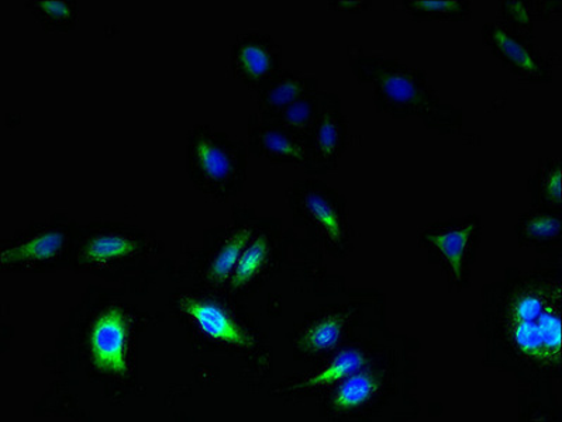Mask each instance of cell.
Listing matches in <instances>:
<instances>
[{
    "label": "cell",
    "instance_id": "1",
    "mask_svg": "<svg viewBox=\"0 0 562 422\" xmlns=\"http://www.w3.org/2000/svg\"><path fill=\"white\" fill-rule=\"evenodd\" d=\"M491 306L517 355L530 364L555 367L562 351L560 271L516 272L491 287Z\"/></svg>",
    "mask_w": 562,
    "mask_h": 422
},
{
    "label": "cell",
    "instance_id": "2",
    "mask_svg": "<svg viewBox=\"0 0 562 422\" xmlns=\"http://www.w3.org/2000/svg\"><path fill=\"white\" fill-rule=\"evenodd\" d=\"M350 68L358 81L374 88L375 103L392 116H420L431 127H456L459 112L442 104L420 69L360 47L348 48Z\"/></svg>",
    "mask_w": 562,
    "mask_h": 422
},
{
    "label": "cell",
    "instance_id": "3",
    "mask_svg": "<svg viewBox=\"0 0 562 422\" xmlns=\"http://www.w3.org/2000/svg\"><path fill=\"white\" fill-rule=\"evenodd\" d=\"M482 43L507 71L520 81L550 83L554 81L559 57L546 54L536 46L535 37L525 36L506 26L501 20L485 24L481 30Z\"/></svg>",
    "mask_w": 562,
    "mask_h": 422
},
{
    "label": "cell",
    "instance_id": "4",
    "mask_svg": "<svg viewBox=\"0 0 562 422\" xmlns=\"http://www.w3.org/2000/svg\"><path fill=\"white\" fill-rule=\"evenodd\" d=\"M480 221L476 218L431 228L423 235V244L439 256L449 272L450 280L457 285H464L469 280L470 265L474 256L476 241L480 237Z\"/></svg>",
    "mask_w": 562,
    "mask_h": 422
},
{
    "label": "cell",
    "instance_id": "5",
    "mask_svg": "<svg viewBox=\"0 0 562 422\" xmlns=\"http://www.w3.org/2000/svg\"><path fill=\"white\" fill-rule=\"evenodd\" d=\"M282 48L268 34H241L232 49V71L252 89H261L281 71Z\"/></svg>",
    "mask_w": 562,
    "mask_h": 422
},
{
    "label": "cell",
    "instance_id": "6",
    "mask_svg": "<svg viewBox=\"0 0 562 422\" xmlns=\"http://www.w3.org/2000/svg\"><path fill=\"white\" fill-rule=\"evenodd\" d=\"M326 187L307 186L301 196V210L330 250L342 255L350 246L345 203Z\"/></svg>",
    "mask_w": 562,
    "mask_h": 422
},
{
    "label": "cell",
    "instance_id": "7",
    "mask_svg": "<svg viewBox=\"0 0 562 422\" xmlns=\"http://www.w3.org/2000/svg\"><path fill=\"white\" fill-rule=\"evenodd\" d=\"M128 321L121 307H109L94 320L91 352L94 366L103 374L127 372Z\"/></svg>",
    "mask_w": 562,
    "mask_h": 422
},
{
    "label": "cell",
    "instance_id": "8",
    "mask_svg": "<svg viewBox=\"0 0 562 422\" xmlns=\"http://www.w3.org/2000/svg\"><path fill=\"white\" fill-rule=\"evenodd\" d=\"M179 307L196 322L203 334L213 338V340L237 346L252 345L251 338L236 324L231 315L217 303L182 297V299H179Z\"/></svg>",
    "mask_w": 562,
    "mask_h": 422
},
{
    "label": "cell",
    "instance_id": "9",
    "mask_svg": "<svg viewBox=\"0 0 562 422\" xmlns=\"http://www.w3.org/2000/svg\"><path fill=\"white\" fill-rule=\"evenodd\" d=\"M313 153L323 166L330 167L338 160L346 146V126L340 109V98L323 93L319 116L313 132Z\"/></svg>",
    "mask_w": 562,
    "mask_h": 422
},
{
    "label": "cell",
    "instance_id": "10",
    "mask_svg": "<svg viewBox=\"0 0 562 422\" xmlns=\"http://www.w3.org/2000/svg\"><path fill=\"white\" fill-rule=\"evenodd\" d=\"M319 82L313 76L297 71H285L281 69L276 77L271 78L261 89H258V99L261 106L268 114H280L290 107L292 103L307 96V94L319 92Z\"/></svg>",
    "mask_w": 562,
    "mask_h": 422
},
{
    "label": "cell",
    "instance_id": "11",
    "mask_svg": "<svg viewBox=\"0 0 562 422\" xmlns=\"http://www.w3.org/2000/svg\"><path fill=\"white\" fill-rule=\"evenodd\" d=\"M199 172L215 185H226L238 175V161L227 147L212 137H199L192 146Z\"/></svg>",
    "mask_w": 562,
    "mask_h": 422
},
{
    "label": "cell",
    "instance_id": "12",
    "mask_svg": "<svg viewBox=\"0 0 562 422\" xmlns=\"http://www.w3.org/2000/svg\"><path fill=\"white\" fill-rule=\"evenodd\" d=\"M67 244V235L57 228L38 232L29 240L7 248L0 253V263L3 266L18 265V263H42L56 260L61 255Z\"/></svg>",
    "mask_w": 562,
    "mask_h": 422
},
{
    "label": "cell",
    "instance_id": "13",
    "mask_svg": "<svg viewBox=\"0 0 562 422\" xmlns=\"http://www.w3.org/2000/svg\"><path fill=\"white\" fill-rule=\"evenodd\" d=\"M560 2L504 0L499 3L501 22L529 37H535L537 22H547V20L560 16Z\"/></svg>",
    "mask_w": 562,
    "mask_h": 422
},
{
    "label": "cell",
    "instance_id": "14",
    "mask_svg": "<svg viewBox=\"0 0 562 422\" xmlns=\"http://www.w3.org/2000/svg\"><path fill=\"white\" fill-rule=\"evenodd\" d=\"M254 142L268 158L282 162L303 163L310 160V148L297 138V134L280 126L258 127Z\"/></svg>",
    "mask_w": 562,
    "mask_h": 422
},
{
    "label": "cell",
    "instance_id": "15",
    "mask_svg": "<svg viewBox=\"0 0 562 422\" xmlns=\"http://www.w3.org/2000/svg\"><path fill=\"white\" fill-rule=\"evenodd\" d=\"M559 210L527 213L517 223V237L525 244L539 248L559 247L562 237V217Z\"/></svg>",
    "mask_w": 562,
    "mask_h": 422
},
{
    "label": "cell",
    "instance_id": "16",
    "mask_svg": "<svg viewBox=\"0 0 562 422\" xmlns=\"http://www.w3.org/2000/svg\"><path fill=\"white\" fill-rule=\"evenodd\" d=\"M397 4L413 22H469L472 18L467 0H402Z\"/></svg>",
    "mask_w": 562,
    "mask_h": 422
},
{
    "label": "cell",
    "instance_id": "17",
    "mask_svg": "<svg viewBox=\"0 0 562 422\" xmlns=\"http://www.w3.org/2000/svg\"><path fill=\"white\" fill-rule=\"evenodd\" d=\"M272 252L271 238L268 235H256L244 248L240 260L237 262L235 272H233L231 285L233 289H246L251 285L261 272L266 270L268 262H270Z\"/></svg>",
    "mask_w": 562,
    "mask_h": 422
},
{
    "label": "cell",
    "instance_id": "18",
    "mask_svg": "<svg viewBox=\"0 0 562 422\" xmlns=\"http://www.w3.org/2000/svg\"><path fill=\"white\" fill-rule=\"evenodd\" d=\"M140 242L119 232H104L87 241L82 250L85 261L92 265H104L112 261L123 260L140 251Z\"/></svg>",
    "mask_w": 562,
    "mask_h": 422
},
{
    "label": "cell",
    "instance_id": "19",
    "mask_svg": "<svg viewBox=\"0 0 562 422\" xmlns=\"http://www.w3.org/2000/svg\"><path fill=\"white\" fill-rule=\"evenodd\" d=\"M254 236V228L250 226L238 228L227 238L225 244L216 253L215 260L209 266V281L222 285L231 282L233 272H235L237 262L240 260L244 248L247 247Z\"/></svg>",
    "mask_w": 562,
    "mask_h": 422
},
{
    "label": "cell",
    "instance_id": "20",
    "mask_svg": "<svg viewBox=\"0 0 562 422\" xmlns=\"http://www.w3.org/2000/svg\"><path fill=\"white\" fill-rule=\"evenodd\" d=\"M348 317L341 312H331L312 324L303 332L301 345L310 352L333 351L345 335Z\"/></svg>",
    "mask_w": 562,
    "mask_h": 422
},
{
    "label": "cell",
    "instance_id": "21",
    "mask_svg": "<svg viewBox=\"0 0 562 422\" xmlns=\"http://www.w3.org/2000/svg\"><path fill=\"white\" fill-rule=\"evenodd\" d=\"M378 380L371 372L358 370L341 381L333 399L337 410H355L368 403L378 391Z\"/></svg>",
    "mask_w": 562,
    "mask_h": 422
},
{
    "label": "cell",
    "instance_id": "22",
    "mask_svg": "<svg viewBox=\"0 0 562 422\" xmlns=\"http://www.w3.org/2000/svg\"><path fill=\"white\" fill-rule=\"evenodd\" d=\"M366 364L367 356L360 350L351 347V350L341 351L325 370L303 381L296 389H313V387L338 384V381H342L347 377L357 374Z\"/></svg>",
    "mask_w": 562,
    "mask_h": 422
},
{
    "label": "cell",
    "instance_id": "23",
    "mask_svg": "<svg viewBox=\"0 0 562 422\" xmlns=\"http://www.w3.org/2000/svg\"><path fill=\"white\" fill-rule=\"evenodd\" d=\"M323 93L315 92L292 103L290 107L278 114L280 124L286 130L297 134H311L319 116Z\"/></svg>",
    "mask_w": 562,
    "mask_h": 422
},
{
    "label": "cell",
    "instance_id": "24",
    "mask_svg": "<svg viewBox=\"0 0 562 422\" xmlns=\"http://www.w3.org/2000/svg\"><path fill=\"white\" fill-rule=\"evenodd\" d=\"M536 205L559 210L562 205V166L560 160H550L540 169L533 183Z\"/></svg>",
    "mask_w": 562,
    "mask_h": 422
},
{
    "label": "cell",
    "instance_id": "25",
    "mask_svg": "<svg viewBox=\"0 0 562 422\" xmlns=\"http://www.w3.org/2000/svg\"><path fill=\"white\" fill-rule=\"evenodd\" d=\"M29 4L44 27L68 32L77 22L78 9L72 0H34Z\"/></svg>",
    "mask_w": 562,
    "mask_h": 422
},
{
    "label": "cell",
    "instance_id": "26",
    "mask_svg": "<svg viewBox=\"0 0 562 422\" xmlns=\"http://www.w3.org/2000/svg\"><path fill=\"white\" fill-rule=\"evenodd\" d=\"M333 10H337V12H346V13H362L368 12L372 8L371 2H366V0H340V2H331Z\"/></svg>",
    "mask_w": 562,
    "mask_h": 422
}]
</instances>
